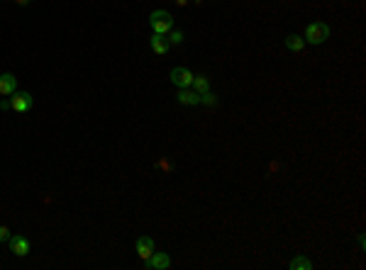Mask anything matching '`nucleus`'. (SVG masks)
<instances>
[{
    "label": "nucleus",
    "instance_id": "obj_18",
    "mask_svg": "<svg viewBox=\"0 0 366 270\" xmlns=\"http://www.w3.org/2000/svg\"><path fill=\"white\" fill-rule=\"evenodd\" d=\"M15 3H20V5H27V3H30V0H15Z\"/></svg>",
    "mask_w": 366,
    "mask_h": 270
},
{
    "label": "nucleus",
    "instance_id": "obj_5",
    "mask_svg": "<svg viewBox=\"0 0 366 270\" xmlns=\"http://www.w3.org/2000/svg\"><path fill=\"white\" fill-rule=\"evenodd\" d=\"M144 265L152 270H166L171 268V258H169V253H161V251H154L149 258L144 260Z\"/></svg>",
    "mask_w": 366,
    "mask_h": 270
},
{
    "label": "nucleus",
    "instance_id": "obj_4",
    "mask_svg": "<svg viewBox=\"0 0 366 270\" xmlns=\"http://www.w3.org/2000/svg\"><path fill=\"white\" fill-rule=\"evenodd\" d=\"M169 78H171V83L176 88H191V85H193V73L188 69H183V66H176Z\"/></svg>",
    "mask_w": 366,
    "mask_h": 270
},
{
    "label": "nucleus",
    "instance_id": "obj_3",
    "mask_svg": "<svg viewBox=\"0 0 366 270\" xmlns=\"http://www.w3.org/2000/svg\"><path fill=\"white\" fill-rule=\"evenodd\" d=\"M32 105H34V98H32L30 93H25V90H20V93H17V90H15V93H12V98H10V107L15 112H30L32 110Z\"/></svg>",
    "mask_w": 366,
    "mask_h": 270
},
{
    "label": "nucleus",
    "instance_id": "obj_8",
    "mask_svg": "<svg viewBox=\"0 0 366 270\" xmlns=\"http://www.w3.org/2000/svg\"><path fill=\"white\" fill-rule=\"evenodd\" d=\"M17 90V78L12 73H3L0 76V95H12Z\"/></svg>",
    "mask_w": 366,
    "mask_h": 270
},
{
    "label": "nucleus",
    "instance_id": "obj_9",
    "mask_svg": "<svg viewBox=\"0 0 366 270\" xmlns=\"http://www.w3.org/2000/svg\"><path fill=\"white\" fill-rule=\"evenodd\" d=\"M149 44H152V51L159 54V56H164V54L169 51V47H171L169 39H166V34H152V41H149Z\"/></svg>",
    "mask_w": 366,
    "mask_h": 270
},
{
    "label": "nucleus",
    "instance_id": "obj_13",
    "mask_svg": "<svg viewBox=\"0 0 366 270\" xmlns=\"http://www.w3.org/2000/svg\"><path fill=\"white\" fill-rule=\"evenodd\" d=\"M310 268H313V263H310L308 258H303V256L291 260V270H310Z\"/></svg>",
    "mask_w": 366,
    "mask_h": 270
},
{
    "label": "nucleus",
    "instance_id": "obj_16",
    "mask_svg": "<svg viewBox=\"0 0 366 270\" xmlns=\"http://www.w3.org/2000/svg\"><path fill=\"white\" fill-rule=\"evenodd\" d=\"M0 241H10V229L8 227H0Z\"/></svg>",
    "mask_w": 366,
    "mask_h": 270
},
{
    "label": "nucleus",
    "instance_id": "obj_7",
    "mask_svg": "<svg viewBox=\"0 0 366 270\" xmlns=\"http://www.w3.org/2000/svg\"><path fill=\"white\" fill-rule=\"evenodd\" d=\"M154 251H156V246H154L152 236H139V239H137V256H139V258L147 260Z\"/></svg>",
    "mask_w": 366,
    "mask_h": 270
},
{
    "label": "nucleus",
    "instance_id": "obj_2",
    "mask_svg": "<svg viewBox=\"0 0 366 270\" xmlns=\"http://www.w3.org/2000/svg\"><path fill=\"white\" fill-rule=\"evenodd\" d=\"M149 25H152L154 34H169L173 30V15L169 10H154L149 15Z\"/></svg>",
    "mask_w": 366,
    "mask_h": 270
},
{
    "label": "nucleus",
    "instance_id": "obj_6",
    "mask_svg": "<svg viewBox=\"0 0 366 270\" xmlns=\"http://www.w3.org/2000/svg\"><path fill=\"white\" fill-rule=\"evenodd\" d=\"M10 253H15L17 258H25V256H30V241L25 239V236H10Z\"/></svg>",
    "mask_w": 366,
    "mask_h": 270
},
{
    "label": "nucleus",
    "instance_id": "obj_11",
    "mask_svg": "<svg viewBox=\"0 0 366 270\" xmlns=\"http://www.w3.org/2000/svg\"><path fill=\"white\" fill-rule=\"evenodd\" d=\"M303 47H305L303 37H298V34H288L286 37V49L288 51H303Z\"/></svg>",
    "mask_w": 366,
    "mask_h": 270
},
{
    "label": "nucleus",
    "instance_id": "obj_10",
    "mask_svg": "<svg viewBox=\"0 0 366 270\" xmlns=\"http://www.w3.org/2000/svg\"><path fill=\"white\" fill-rule=\"evenodd\" d=\"M176 100L181 102V105H198V102H200V95L191 88H181L178 95H176Z\"/></svg>",
    "mask_w": 366,
    "mask_h": 270
},
{
    "label": "nucleus",
    "instance_id": "obj_17",
    "mask_svg": "<svg viewBox=\"0 0 366 270\" xmlns=\"http://www.w3.org/2000/svg\"><path fill=\"white\" fill-rule=\"evenodd\" d=\"M0 110H12V107H10V100H0Z\"/></svg>",
    "mask_w": 366,
    "mask_h": 270
},
{
    "label": "nucleus",
    "instance_id": "obj_1",
    "mask_svg": "<svg viewBox=\"0 0 366 270\" xmlns=\"http://www.w3.org/2000/svg\"><path fill=\"white\" fill-rule=\"evenodd\" d=\"M303 39H305V44H313V47L327 41L330 39V25H327V22H310V25L305 27Z\"/></svg>",
    "mask_w": 366,
    "mask_h": 270
},
{
    "label": "nucleus",
    "instance_id": "obj_12",
    "mask_svg": "<svg viewBox=\"0 0 366 270\" xmlns=\"http://www.w3.org/2000/svg\"><path fill=\"white\" fill-rule=\"evenodd\" d=\"M193 90L198 93V95L208 93V90H210V80L205 78V76H193Z\"/></svg>",
    "mask_w": 366,
    "mask_h": 270
},
{
    "label": "nucleus",
    "instance_id": "obj_14",
    "mask_svg": "<svg viewBox=\"0 0 366 270\" xmlns=\"http://www.w3.org/2000/svg\"><path fill=\"white\" fill-rule=\"evenodd\" d=\"M166 39H169V44H183V32L181 30H171Z\"/></svg>",
    "mask_w": 366,
    "mask_h": 270
},
{
    "label": "nucleus",
    "instance_id": "obj_15",
    "mask_svg": "<svg viewBox=\"0 0 366 270\" xmlns=\"http://www.w3.org/2000/svg\"><path fill=\"white\" fill-rule=\"evenodd\" d=\"M200 102H203V105H217V95H213V93L208 90V93L200 95Z\"/></svg>",
    "mask_w": 366,
    "mask_h": 270
}]
</instances>
